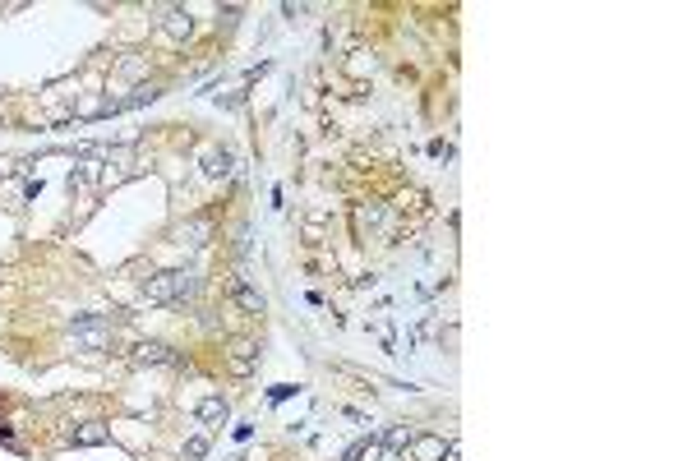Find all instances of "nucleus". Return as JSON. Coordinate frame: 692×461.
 <instances>
[{
    "label": "nucleus",
    "instance_id": "nucleus-1",
    "mask_svg": "<svg viewBox=\"0 0 692 461\" xmlns=\"http://www.w3.org/2000/svg\"><path fill=\"white\" fill-rule=\"evenodd\" d=\"M143 300H148V305H171V300H175V272H157V277H148Z\"/></svg>",
    "mask_w": 692,
    "mask_h": 461
},
{
    "label": "nucleus",
    "instance_id": "nucleus-2",
    "mask_svg": "<svg viewBox=\"0 0 692 461\" xmlns=\"http://www.w3.org/2000/svg\"><path fill=\"white\" fill-rule=\"evenodd\" d=\"M130 360H134V365H171V351L162 346V341H139Z\"/></svg>",
    "mask_w": 692,
    "mask_h": 461
},
{
    "label": "nucleus",
    "instance_id": "nucleus-3",
    "mask_svg": "<svg viewBox=\"0 0 692 461\" xmlns=\"http://www.w3.org/2000/svg\"><path fill=\"white\" fill-rule=\"evenodd\" d=\"M254 360H259L254 341H231V369H236V374H249V369H254Z\"/></svg>",
    "mask_w": 692,
    "mask_h": 461
},
{
    "label": "nucleus",
    "instance_id": "nucleus-4",
    "mask_svg": "<svg viewBox=\"0 0 692 461\" xmlns=\"http://www.w3.org/2000/svg\"><path fill=\"white\" fill-rule=\"evenodd\" d=\"M70 438H74V447H97V443H106V425L102 420H88V425H79Z\"/></svg>",
    "mask_w": 692,
    "mask_h": 461
},
{
    "label": "nucleus",
    "instance_id": "nucleus-5",
    "mask_svg": "<svg viewBox=\"0 0 692 461\" xmlns=\"http://www.w3.org/2000/svg\"><path fill=\"white\" fill-rule=\"evenodd\" d=\"M190 28H194V19L185 14V9H171V14H167V24H162V33H167L171 42H180V37H190Z\"/></svg>",
    "mask_w": 692,
    "mask_h": 461
},
{
    "label": "nucleus",
    "instance_id": "nucleus-6",
    "mask_svg": "<svg viewBox=\"0 0 692 461\" xmlns=\"http://www.w3.org/2000/svg\"><path fill=\"white\" fill-rule=\"evenodd\" d=\"M231 300H236L245 314H263V296H259V291H249V286H240V281H231Z\"/></svg>",
    "mask_w": 692,
    "mask_h": 461
},
{
    "label": "nucleus",
    "instance_id": "nucleus-7",
    "mask_svg": "<svg viewBox=\"0 0 692 461\" xmlns=\"http://www.w3.org/2000/svg\"><path fill=\"white\" fill-rule=\"evenodd\" d=\"M411 447H415L420 461H443V443H438V438H411Z\"/></svg>",
    "mask_w": 692,
    "mask_h": 461
},
{
    "label": "nucleus",
    "instance_id": "nucleus-8",
    "mask_svg": "<svg viewBox=\"0 0 692 461\" xmlns=\"http://www.w3.org/2000/svg\"><path fill=\"white\" fill-rule=\"evenodd\" d=\"M203 171H208V175H227L231 171V152H208V157H203Z\"/></svg>",
    "mask_w": 692,
    "mask_h": 461
},
{
    "label": "nucleus",
    "instance_id": "nucleus-9",
    "mask_svg": "<svg viewBox=\"0 0 692 461\" xmlns=\"http://www.w3.org/2000/svg\"><path fill=\"white\" fill-rule=\"evenodd\" d=\"M411 429H388V434H383V443H388V452H402V447H411Z\"/></svg>",
    "mask_w": 692,
    "mask_h": 461
},
{
    "label": "nucleus",
    "instance_id": "nucleus-10",
    "mask_svg": "<svg viewBox=\"0 0 692 461\" xmlns=\"http://www.w3.org/2000/svg\"><path fill=\"white\" fill-rule=\"evenodd\" d=\"M199 420H227V401H222V397H208L199 406Z\"/></svg>",
    "mask_w": 692,
    "mask_h": 461
},
{
    "label": "nucleus",
    "instance_id": "nucleus-11",
    "mask_svg": "<svg viewBox=\"0 0 692 461\" xmlns=\"http://www.w3.org/2000/svg\"><path fill=\"white\" fill-rule=\"evenodd\" d=\"M365 457H374V443H351L342 461H365Z\"/></svg>",
    "mask_w": 692,
    "mask_h": 461
},
{
    "label": "nucleus",
    "instance_id": "nucleus-12",
    "mask_svg": "<svg viewBox=\"0 0 692 461\" xmlns=\"http://www.w3.org/2000/svg\"><path fill=\"white\" fill-rule=\"evenodd\" d=\"M120 74H125V78H139V74H143V61H139V56H130V61H120Z\"/></svg>",
    "mask_w": 692,
    "mask_h": 461
},
{
    "label": "nucleus",
    "instance_id": "nucleus-13",
    "mask_svg": "<svg viewBox=\"0 0 692 461\" xmlns=\"http://www.w3.org/2000/svg\"><path fill=\"white\" fill-rule=\"evenodd\" d=\"M190 235V244H203V235H208V222H194L190 231H180V240Z\"/></svg>",
    "mask_w": 692,
    "mask_h": 461
},
{
    "label": "nucleus",
    "instance_id": "nucleus-14",
    "mask_svg": "<svg viewBox=\"0 0 692 461\" xmlns=\"http://www.w3.org/2000/svg\"><path fill=\"white\" fill-rule=\"evenodd\" d=\"M203 452H208V438H190V443H185V457H203Z\"/></svg>",
    "mask_w": 692,
    "mask_h": 461
},
{
    "label": "nucleus",
    "instance_id": "nucleus-15",
    "mask_svg": "<svg viewBox=\"0 0 692 461\" xmlns=\"http://www.w3.org/2000/svg\"><path fill=\"white\" fill-rule=\"evenodd\" d=\"M378 461H402V452H383V457H378Z\"/></svg>",
    "mask_w": 692,
    "mask_h": 461
},
{
    "label": "nucleus",
    "instance_id": "nucleus-16",
    "mask_svg": "<svg viewBox=\"0 0 692 461\" xmlns=\"http://www.w3.org/2000/svg\"><path fill=\"white\" fill-rule=\"evenodd\" d=\"M448 461H457V452H448Z\"/></svg>",
    "mask_w": 692,
    "mask_h": 461
}]
</instances>
